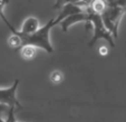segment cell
Masks as SVG:
<instances>
[{"label": "cell", "instance_id": "7", "mask_svg": "<svg viewBox=\"0 0 126 122\" xmlns=\"http://www.w3.org/2000/svg\"><path fill=\"white\" fill-rule=\"evenodd\" d=\"M36 54H37V48L33 46L26 45L20 48V56L25 60H32L35 59Z\"/></svg>", "mask_w": 126, "mask_h": 122}, {"label": "cell", "instance_id": "6", "mask_svg": "<svg viewBox=\"0 0 126 122\" xmlns=\"http://www.w3.org/2000/svg\"><path fill=\"white\" fill-rule=\"evenodd\" d=\"M39 29V20L35 17H28L24 21L20 29V35H32Z\"/></svg>", "mask_w": 126, "mask_h": 122}, {"label": "cell", "instance_id": "12", "mask_svg": "<svg viewBox=\"0 0 126 122\" xmlns=\"http://www.w3.org/2000/svg\"><path fill=\"white\" fill-rule=\"evenodd\" d=\"M15 109L14 107H10L7 111V118H6V122H17L16 117H15Z\"/></svg>", "mask_w": 126, "mask_h": 122}, {"label": "cell", "instance_id": "15", "mask_svg": "<svg viewBox=\"0 0 126 122\" xmlns=\"http://www.w3.org/2000/svg\"><path fill=\"white\" fill-rule=\"evenodd\" d=\"M0 122H6V120L3 119V118L1 117V115H0Z\"/></svg>", "mask_w": 126, "mask_h": 122}, {"label": "cell", "instance_id": "8", "mask_svg": "<svg viewBox=\"0 0 126 122\" xmlns=\"http://www.w3.org/2000/svg\"><path fill=\"white\" fill-rule=\"evenodd\" d=\"M9 2H10V0H0V19H1V20L3 21V24L7 26V28L9 29V30L11 31L12 33H14V32H16L17 30L11 26V24L8 21V19L5 17V12H3V10H5L6 6H7Z\"/></svg>", "mask_w": 126, "mask_h": 122}, {"label": "cell", "instance_id": "5", "mask_svg": "<svg viewBox=\"0 0 126 122\" xmlns=\"http://www.w3.org/2000/svg\"><path fill=\"white\" fill-rule=\"evenodd\" d=\"M80 21H84V22L87 21V14H86L85 10H84L83 12H78V13H74V14L67 16L64 20L60 21L59 24H60V27H62L63 31H64V32H67L69 27H70L71 24H75L80 22Z\"/></svg>", "mask_w": 126, "mask_h": 122}, {"label": "cell", "instance_id": "11", "mask_svg": "<svg viewBox=\"0 0 126 122\" xmlns=\"http://www.w3.org/2000/svg\"><path fill=\"white\" fill-rule=\"evenodd\" d=\"M83 0H56L55 1V5H54V9L58 10V9H62L64 6L68 5V3H74V5H77V3L81 2Z\"/></svg>", "mask_w": 126, "mask_h": 122}, {"label": "cell", "instance_id": "14", "mask_svg": "<svg viewBox=\"0 0 126 122\" xmlns=\"http://www.w3.org/2000/svg\"><path fill=\"white\" fill-rule=\"evenodd\" d=\"M8 109H9V107L3 106V104H0V115H1V113L2 112H7Z\"/></svg>", "mask_w": 126, "mask_h": 122}, {"label": "cell", "instance_id": "13", "mask_svg": "<svg viewBox=\"0 0 126 122\" xmlns=\"http://www.w3.org/2000/svg\"><path fill=\"white\" fill-rule=\"evenodd\" d=\"M99 54H100V56H103V57L107 56V54H108V48H107V47L99 48Z\"/></svg>", "mask_w": 126, "mask_h": 122}, {"label": "cell", "instance_id": "1", "mask_svg": "<svg viewBox=\"0 0 126 122\" xmlns=\"http://www.w3.org/2000/svg\"><path fill=\"white\" fill-rule=\"evenodd\" d=\"M84 9L81 7L74 3H68V5L64 6L62 8V11L59 12L56 18L50 19L49 21L43 26L41 28H39L38 30L33 32L32 35H20L19 31H17L18 35L21 38V42L22 46H33L37 49L40 48V49L45 50L48 53H52L54 52V48H52L51 43H50V39H49V35H50V30L55 26L60 24L62 20H64L67 16L69 14H74V13H78V12H83Z\"/></svg>", "mask_w": 126, "mask_h": 122}, {"label": "cell", "instance_id": "10", "mask_svg": "<svg viewBox=\"0 0 126 122\" xmlns=\"http://www.w3.org/2000/svg\"><path fill=\"white\" fill-rule=\"evenodd\" d=\"M49 80L52 85H60L64 81V73L60 70L52 71L49 75Z\"/></svg>", "mask_w": 126, "mask_h": 122}, {"label": "cell", "instance_id": "2", "mask_svg": "<svg viewBox=\"0 0 126 122\" xmlns=\"http://www.w3.org/2000/svg\"><path fill=\"white\" fill-rule=\"evenodd\" d=\"M84 10H85L86 14H87V21H86V24H87V26L92 24L93 26V31H94L93 38H92L91 42L88 43V47H93L98 40H100V39H105L106 41H108L110 47H115L114 38L110 35V31L105 28L100 14H96L94 12L89 11V10H86V9H84Z\"/></svg>", "mask_w": 126, "mask_h": 122}, {"label": "cell", "instance_id": "9", "mask_svg": "<svg viewBox=\"0 0 126 122\" xmlns=\"http://www.w3.org/2000/svg\"><path fill=\"white\" fill-rule=\"evenodd\" d=\"M8 45L12 48V49H20L22 47V42H21V38L18 35V32H14L9 38H8Z\"/></svg>", "mask_w": 126, "mask_h": 122}, {"label": "cell", "instance_id": "4", "mask_svg": "<svg viewBox=\"0 0 126 122\" xmlns=\"http://www.w3.org/2000/svg\"><path fill=\"white\" fill-rule=\"evenodd\" d=\"M20 80L16 79L12 85H10L9 88L6 89H0V104L7 107H14L16 109H22V106L20 103L18 99L16 97V92H17V88L19 85Z\"/></svg>", "mask_w": 126, "mask_h": 122}, {"label": "cell", "instance_id": "3", "mask_svg": "<svg viewBox=\"0 0 126 122\" xmlns=\"http://www.w3.org/2000/svg\"><path fill=\"white\" fill-rule=\"evenodd\" d=\"M125 12H126V9L107 5V8L105 9V11L100 14L105 28L110 32V35L113 36L114 40L117 38L119 22H121Z\"/></svg>", "mask_w": 126, "mask_h": 122}]
</instances>
